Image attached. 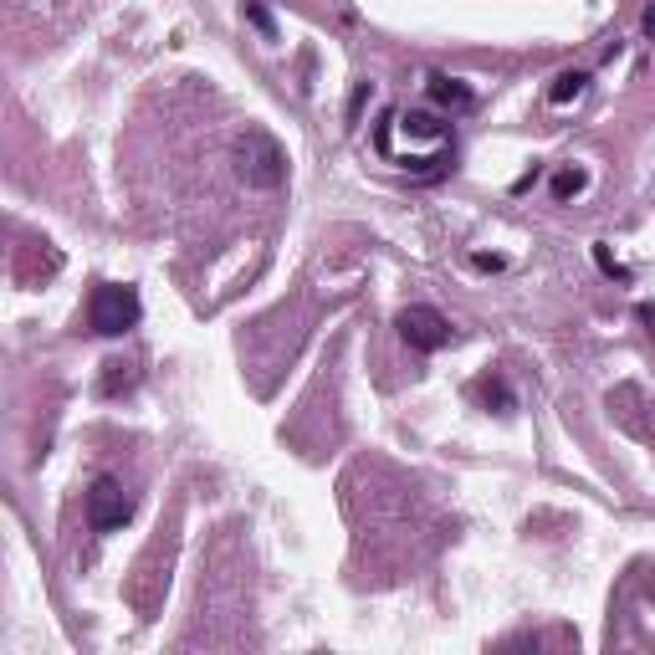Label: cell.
<instances>
[{"label":"cell","instance_id":"obj_3","mask_svg":"<svg viewBox=\"0 0 655 655\" xmlns=\"http://www.w3.org/2000/svg\"><path fill=\"white\" fill-rule=\"evenodd\" d=\"M400 338L415 348V354H435V348L451 343V323L435 308H405L400 313Z\"/></svg>","mask_w":655,"mask_h":655},{"label":"cell","instance_id":"obj_14","mask_svg":"<svg viewBox=\"0 0 655 655\" xmlns=\"http://www.w3.org/2000/svg\"><path fill=\"white\" fill-rule=\"evenodd\" d=\"M645 31H650V36H655V6H650V11H645Z\"/></svg>","mask_w":655,"mask_h":655},{"label":"cell","instance_id":"obj_4","mask_svg":"<svg viewBox=\"0 0 655 655\" xmlns=\"http://www.w3.org/2000/svg\"><path fill=\"white\" fill-rule=\"evenodd\" d=\"M241 159H246L241 174H246L251 185H282V149H277L267 134H251Z\"/></svg>","mask_w":655,"mask_h":655},{"label":"cell","instance_id":"obj_12","mask_svg":"<svg viewBox=\"0 0 655 655\" xmlns=\"http://www.w3.org/2000/svg\"><path fill=\"white\" fill-rule=\"evenodd\" d=\"M471 261H476V267H482V272H502V256H487V251H476Z\"/></svg>","mask_w":655,"mask_h":655},{"label":"cell","instance_id":"obj_1","mask_svg":"<svg viewBox=\"0 0 655 655\" xmlns=\"http://www.w3.org/2000/svg\"><path fill=\"white\" fill-rule=\"evenodd\" d=\"M139 292L134 287H123V282H103L93 287V297H87V328L103 333V338H118L139 323Z\"/></svg>","mask_w":655,"mask_h":655},{"label":"cell","instance_id":"obj_5","mask_svg":"<svg viewBox=\"0 0 655 655\" xmlns=\"http://www.w3.org/2000/svg\"><path fill=\"white\" fill-rule=\"evenodd\" d=\"M430 98L441 103V108H471V87L456 82V77H441V72H435V77H430Z\"/></svg>","mask_w":655,"mask_h":655},{"label":"cell","instance_id":"obj_2","mask_svg":"<svg viewBox=\"0 0 655 655\" xmlns=\"http://www.w3.org/2000/svg\"><path fill=\"white\" fill-rule=\"evenodd\" d=\"M128 517H134V497H128L123 482H113V476H98V482L87 487V522H93V533H118Z\"/></svg>","mask_w":655,"mask_h":655},{"label":"cell","instance_id":"obj_7","mask_svg":"<svg viewBox=\"0 0 655 655\" xmlns=\"http://www.w3.org/2000/svg\"><path fill=\"white\" fill-rule=\"evenodd\" d=\"M584 185H589L584 169H558V174H553V200H574Z\"/></svg>","mask_w":655,"mask_h":655},{"label":"cell","instance_id":"obj_9","mask_svg":"<svg viewBox=\"0 0 655 655\" xmlns=\"http://www.w3.org/2000/svg\"><path fill=\"white\" fill-rule=\"evenodd\" d=\"M476 395H482L487 405H497V410H512V395L502 389V379H482V384H476Z\"/></svg>","mask_w":655,"mask_h":655},{"label":"cell","instance_id":"obj_8","mask_svg":"<svg viewBox=\"0 0 655 655\" xmlns=\"http://www.w3.org/2000/svg\"><path fill=\"white\" fill-rule=\"evenodd\" d=\"M246 21H251L261 36H267V41H277V21H272V11L261 6V0H246Z\"/></svg>","mask_w":655,"mask_h":655},{"label":"cell","instance_id":"obj_13","mask_svg":"<svg viewBox=\"0 0 655 655\" xmlns=\"http://www.w3.org/2000/svg\"><path fill=\"white\" fill-rule=\"evenodd\" d=\"M640 318L650 323V338H655V308H640Z\"/></svg>","mask_w":655,"mask_h":655},{"label":"cell","instance_id":"obj_11","mask_svg":"<svg viewBox=\"0 0 655 655\" xmlns=\"http://www.w3.org/2000/svg\"><path fill=\"white\" fill-rule=\"evenodd\" d=\"M128 364H108V379H103V395H118V384L128 389V384H134V374H123Z\"/></svg>","mask_w":655,"mask_h":655},{"label":"cell","instance_id":"obj_10","mask_svg":"<svg viewBox=\"0 0 655 655\" xmlns=\"http://www.w3.org/2000/svg\"><path fill=\"white\" fill-rule=\"evenodd\" d=\"M594 261H599V272H604V277H620V282H630V272L620 267L615 256H609V246H594Z\"/></svg>","mask_w":655,"mask_h":655},{"label":"cell","instance_id":"obj_6","mask_svg":"<svg viewBox=\"0 0 655 655\" xmlns=\"http://www.w3.org/2000/svg\"><path fill=\"white\" fill-rule=\"evenodd\" d=\"M584 87H589V72H563V77H553V87H548V103H553V108L579 103Z\"/></svg>","mask_w":655,"mask_h":655}]
</instances>
